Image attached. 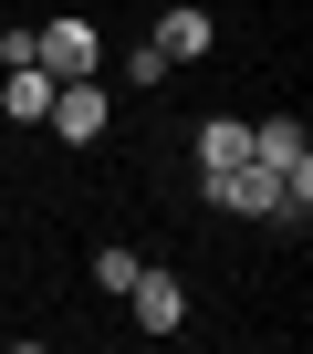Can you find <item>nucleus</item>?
I'll return each mask as SVG.
<instances>
[{"label": "nucleus", "mask_w": 313, "mask_h": 354, "mask_svg": "<svg viewBox=\"0 0 313 354\" xmlns=\"http://www.w3.org/2000/svg\"><path fill=\"white\" fill-rule=\"evenodd\" d=\"M230 156H251V125L209 115V125H199V177H209V167H230Z\"/></svg>", "instance_id": "6e6552de"}, {"label": "nucleus", "mask_w": 313, "mask_h": 354, "mask_svg": "<svg viewBox=\"0 0 313 354\" xmlns=\"http://www.w3.org/2000/svg\"><path fill=\"white\" fill-rule=\"evenodd\" d=\"M125 302H136V333H178V323H188V292H178L168 271H136Z\"/></svg>", "instance_id": "39448f33"}, {"label": "nucleus", "mask_w": 313, "mask_h": 354, "mask_svg": "<svg viewBox=\"0 0 313 354\" xmlns=\"http://www.w3.org/2000/svg\"><path fill=\"white\" fill-rule=\"evenodd\" d=\"M156 53H168V63H199L209 53V11H168V21H156Z\"/></svg>", "instance_id": "423d86ee"}, {"label": "nucleus", "mask_w": 313, "mask_h": 354, "mask_svg": "<svg viewBox=\"0 0 313 354\" xmlns=\"http://www.w3.org/2000/svg\"><path fill=\"white\" fill-rule=\"evenodd\" d=\"M32 63L63 84V73H94V21H42L32 32Z\"/></svg>", "instance_id": "20e7f679"}, {"label": "nucleus", "mask_w": 313, "mask_h": 354, "mask_svg": "<svg viewBox=\"0 0 313 354\" xmlns=\"http://www.w3.org/2000/svg\"><path fill=\"white\" fill-rule=\"evenodd\" d=\"M42 104H53V73H11V84H0V115H11V125H42Z\"/></svg>", "instance_id": "0eeeda50"}, {"label": "nucleus", "mask_w": 313, "mask_h": 354, "mask_svg": "<svg viewBox=\"0 0 313 354\" xmlns=\"http://www.w3.org/2000/svg\"><path fill=\"white\" fill-rule=\"evenodd\" d=\"M251 156H261V167L282 177V198H292V209L313 198V146H303V125H292V115H271V125H251Z\"/></svg>", "instance_id": "f03ea898"}, {"label": "nucleus", "mask_w": 313, "mask_h": 354, "mask_svg": "<svg viewBox=\"0 0 313 354\" xmlns=\"http://www.w3.org/2000/svg\"><path fill=\"white\" fill-rule=\"evenodd\" d=\"M209 198H220L230 219H303V209L282 198V177H271L261 156H230V167H209Z\"/></svg>", "instance_id": "f257e3e1"}, {"label": "nucleus", "mask_w": 313, "mask_h": 354, "mask_svg": "<svg viewBox=\"0 0 313 354\" xmlns=\"http://www.w3.org/2000/svg\"><path fill=\"white\" fill-rule=\"evenodd\" d=\"M42 115H53V136H63V146H94V136H105V84H84V73H63Z\"/></svg>", "instance_id": "7ed1b4c3"}, {"label": "nucleus", "mask_w": 313, "mask_h": 354, "mask_svg": "<svg viewBox=\"0 0 313 354\" xmlns=\"http://www.w3.org/2000/svg\"><path fill=\"white\" fill-rule=\"evenodd\" d=\"M136 271H146V261H136V250H94V281H105V292H125V281H136Z\"/></svg>", "instance_id": "1a4fd4ad"}]
</instances>
